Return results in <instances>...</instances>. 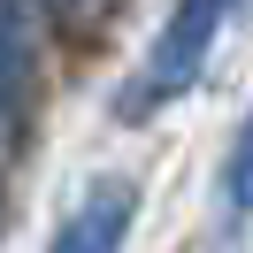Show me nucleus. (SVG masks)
<instances>
[{"label": "nucleus", "instance_id": "obj_1", "mask_svg": "<svg viewBox=\"0 0 253 253\" xmlns=\"http://www.w3.org/2000/svg\"><path fill=\"white\" fill-rule=\"evenodd\" d=\"M230 8H238V0H176V16L161 23L154 54H146L138 92H123V115L130 108H154V100H169V92H184V84L200 77V62H207V46H215V31H222Z\"/></svg>", "mask_w": 253, "mask_h": 253}, {"label": "nucleus", "instance_id": "obj_2", "mask_svg": "<svg viewBox=\"0 0 253 253\" xmlns=\"http://www.w3.org/2000/svg\"><path fill=\"white\" fill-rule=\"evenodd\" d=\"M130 215H138V192L108 176V184H92V192H84V207L54 230V253H123Z\"/></svg>", "mask_w": 253, "mask_h": 253}, {"label": "nucleus", "instance_id": "obj_3", "mask_svg": "<svg viewBox=\"0 0 253 253\" xmlns=\"http://www.w3.org/2000/svg\"><path fill=\"white\" fill-rule=\"evenodd\" d=\"M31 84H39V62H31L23 8L0 0V115H23V108H31Z\"/></svg>", "mask_w": 253, "mask_h": 253}, {"label": "nucleus", "instance_id": "obj_4", "mask_svg": "<svg viewBox=\"0 0 253 253\" xmlns=\"http://www.w3.org/2000/svg\"><path fill=\"white\" fill-rule=\"evenodd\" d=\"M222 200L246 215L253 207V115L238 123V146H230V161H222Z\"/></svg>", "mask_w": 253, "mask_h": 253}, {"label": "nucleus", "instance_id": "obj_5", "mask_svg": "<svg viewBox=\"0 0 253 253\" xmlns=\"http://www.w3.org/2000/svg\"><path fill=\"white\" fill-rule=\"evenodd\" d=\"M46 8H62V16H77V8H84V0H46Z\"/></svg>", "mask_w": 253, "mask_h": 253}]
</instances>
